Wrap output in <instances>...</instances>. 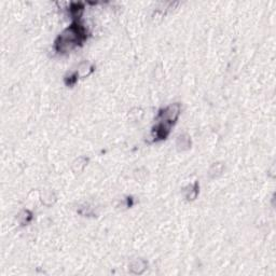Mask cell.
Masks as SVG:
<instances>
[{
    "mask_svg": "<svg viewBox=\"0 0 276 276\" xmlns=\"http://www.w3.org/2000/svg\"><path fill=\"white\" fill-rule=\"evenodd\" d=\"M196 194H198V188H196V185L190 186L189 190H188L187 198L189 199V200H193V199L196 196Z\"/></svg>",
    "mask_w": 276,
    "mask_h": 276,
    "instance_id": "1",
    "label": "cell"
}]
</instances>
